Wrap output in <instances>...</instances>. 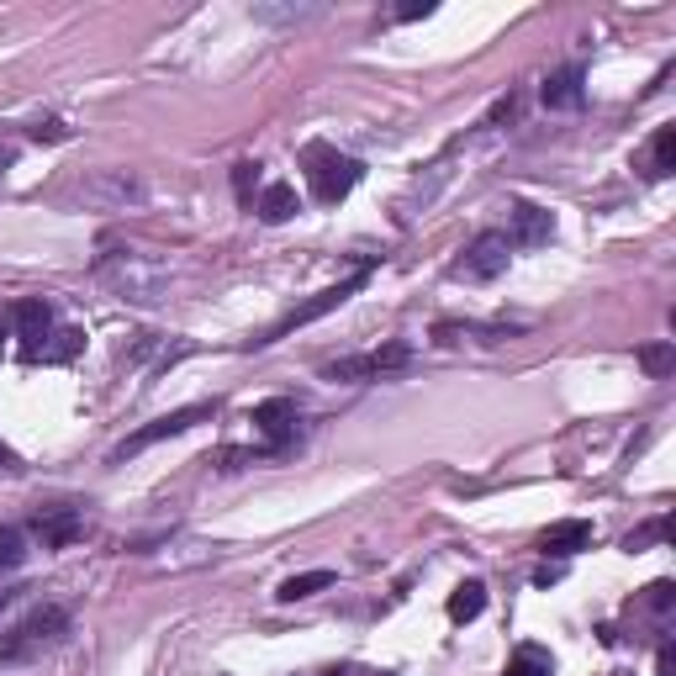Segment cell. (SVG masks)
<instances>
[{
	"label": "cell",
	"mask_w": 676,
	"mask_h": 676,
	"mask_svg": "<svg viewBox=\"0 0 676 676\" xmlns=\"http://www.w3.org/2000/svg\"><path fill=\"white\" fill-rule=\"evenodd\" d=\"M513 117H518V96H507V101L492 106V127H497V122H513Z\"/></svg>",
	"instance_id": "obj_32"
},
{
	"label": "cell",
	"mask_w": 676,
	"mask_h": 676,
	"mask_svg": "<svg viewBox=\"0 0 676 676\" xmlns=\"http://www.w3.org/2000/svg\"><path fill=\"white\" fill-rule=\"evenodd\" d=\"M365 280H370V275L360 270V275L338 280V286H328V291H317V296H312V302H302V307H291V312H286V317H280V323H275V328H270L265 338H254V349H265V344H275V338H286L291 328H307V323H317V317H328V312H338V307H344V302H349V296H354V291H360V286H365Z\"/></svg>",
	"instance_id": "obj_3"
},
{
	"label": "cell",
	"mask_w": 676,
	"mask_h": 676,
	"mask_svg": "<svg viewBox=\"0 0 676 676\" xmlns=\"http://www.w3.org/2000/svg\"><path fill=\"white\" fill-rule=\"evenodd\" d=\"M254 455H249V449H217V465H222V471H238V465H249Z\"/></svg>",
	"instance_id": "obj_30"
},
{
	"label": "cell",
	"mask_w": 676,
	"mask_h": 676,
	"mask_svg": "<svg viewBox=\"0 0 676 676\" xmlns=\"http://www.w3.org/2000/svg\"><path fill=\"white\" fill-rule=\"evenodd\" d=\"M507 254H513V243H507V233H481L471 249L460 254L455 275L460 280H497L507 270Z\"/></svg>",
	"instance_id": "obj_6"
},
{
	"label": "cell",
	"mask_w": 676,
	"mask_h": 676,
	"mask_svg": "<svg viewBox=\"0 0 676 676\" xmlns=\"http://www.w3.org/2000/svg\"><path fill=\"white\" fill-rule=\"evenodd\" d=\"M254 169H259V164H238V169H233V185H238V196H243V201H249V185H254Z\"/></svg>",
	"instance_id": "obj_31"
},
{
	"label": "cell",
	"mask_w": 676,
	"mask_h": 676,
	"mask_svg": "<svg viewBox=\"0 0 676 676\" xmlns=\"http://www.w3.org/2000/svg\"><path fill=\"white\" fill-rule=\"evenodd\" d=\"M666 534H671V523H666V518H655V523H645V529H634V534L624 539V550H645V544L666 539Z\"/></svg>",
	"instance_id": "obj_26"
},
{
	"label": "cell",
	"mask_w": 676,
	"mask_h": 676,
	"mask_svg": "<svg viewBox=\"0 0 676 676\" xmlns=\"http://www.w3.org/2000/svg\"><path fill=\"white\" fill-rule=\"evenodd\" d=\"M655 671H661V676H676V650H671V645H661V655H655Z\"/></svg>",
	"instance_id": "obj_33"
},
{
	"label": "cell",
	"mask_w": 676,
	"mask_h": 676,
	"mask_svg": "<svg viewBox=\"0 0 676 676\" xmlns=\"http://www.w3.org/2000/svg\"><path fill=\"white\" fill-rule=\"evenodd\" d=\"M254 212L265 217V222H291L296 212H302V196H296V185L275 180V185H265V196H259Z\"/></svg>",
	"instance_id": "obj_11"
},
{
	"label": "cell",
	"mask_w": 676,
	"mask_h": 676,
	"mask_svg": "<svg viewBox=\"0 0 676 676\" xmlns=\"http://www.w3.org/2000/svg\"><path fill=\"white\" fill-rule=\"evenodd\" d=\"M53 338H59V344H32V349H27V360H32V365H37V360H69V354L85 344V333H74V328L53 333Z\"/></svg>",
	"instance_id": "obj_21"
},
{
	"label": "cell",
	"mask_w": 676,
	"mask_h": 676,
	"mask_svg": "<svg viewBox=\"0 0 676 676\" xmlns=\"http://www.w3.org/2000/svg\"><path fill=\"white\" fill-rule=\"evenodd\" d=\"M307 16H317L312 6H254V22H286V27H296V22H307Z\"/></svg>",
	"instance_id": "obj_24"
},
{
	"label": "cell",
	"mask_w": 676,
	"mask_h": 676,
	"mask_svg": "<svg viewBox=\"0 0 676 676\" xmlns=\"http://www.w3.org/2000/svg\"><path fill=\"white\" fill-rule=\"evenodd\" d=\"M555 238V217L534 201H513V238L507 243H523V249H539V243Z\"/></svg>",
	"instance_id": "obj_8"
},
{
	"label": "cell",
	"mask_w": 676,
	"mask_h": 676,
	"mask_svg": "<svg viewBox=\"0 0 676 676\" xmlns=\"http://www.w3.org/2000/svg\"><path fill=\"white\" fill-rule=\"evenodd\" d=\"M0 164H6V154H0Z\"/></svg>",
	"instance_id": "obj_38"
},
{
	"label": "cell",
	"mask_w": 676,
	"mask_h": 676,
	"mask_svg": "<svg viewBox=\"0 0 676 676\" xmlns=\"http://www.w3.org/2000/svg\"><path fill=\"white\" fill-rule=\"evenodd\" d=\"M0 471H16V455H11L6 444H0Z\"/></svg>",
	"instance_id": "obj_34"
},
{
	"label": "cell",
	"mask_w": 676,
	"mask_h": 676,
	"mask_svg": "<svg viewBox=\"0 0 676 676\" xmlns=\"http://www.w3.org/2000/svg\"><path fill=\"white\" fill-rule=\"evenodd\" d=\"M27 560V534L22 529H0V566L16 571Z\"/></svg>",
	"instance_id": "obj_23"
},
{
	"label": "cell",
	"mask_w": 676,
	"mask_h": 676,
	"mask_svg": "<svg viewBox=\"0 0 676 676\" xmlns=\"http://www.w3.org/2000/svg\"><path fill=\"white\" fill-rule=\"evenodd\" d=\"M249 423H254V434H265V449L270 455H280L291 439H296V407L286 397H275V402H259L249 412Z\"/></svg>",
	"instance_id": "obj_7"
},
{
	"label": "cell",
	"mask_w": 676,
	"mask_h": 676,
	"mask_svg": "<svg viewBox=\"0 0 676 676\" xmlns=\"http://www.w3.org/2000/svg\"><path fill=\"white\" fill-rule=\"evenodd\" d=\"M101 280L117 286L127 302H154L159 286H164V265H148L138 254H106L101 259Z\"/></svg>",
	"instance_id": "obj_2"
},
{
	"label": "cell",
	"mask_w": 676,
	"mask_h": 676,
	"mask_svg": "<svg viewBox=\"0 0 676 676\" xmlns=\"http://www.w3.org/2000/svg\"><path fill=\"white\" fill-rule=\"evenodd\" d=\"M32 534L43 539V550H69V544L85 534V523H80V513H69V507H59V513H37Z\"/></svg>",
	"instance_id": "obj_9"
},
{
	"label": "cell",
	"mask_w": 676,
	"mask_h": 676,
	"mask_svg": "<svg viewBox=\"0 0 676 676\" xmlns=\"http://www.w3.org/2000/svg\"><path fill=\"white\" fill-rule=\"evenodd\" d=\"M328 676H349V671H328Z\"/></svg>",
	"instance_id": "obj_37"
},
{
	"label": "cell",
	"mask_w": 676,
	"mask_h": 676,
	"mask_svg": "<svg viewBox=\"0 0 676 676\" xmlns=\"http://www.w3.org/2000/svg\"><path fill=\"white\" fill-rule=\"evenodd\" d=\"M6 603H11V592H0V608H6Z\"/></svg>",
	"instance_id": "obj_36"
},
{
	"label": "cell",
	"mask_w": 676,
	"mask_h": 676,
	"mask_svg": "<svg viewBox=\"0 0 676 676\" xmlns=\"http://www.w3.org/2000/svg\"><path fill=\"white\" fill-rule=\"evenodd\" d=\"M507 676H555V661H550V650L523 645L513 661H507Z\"/></svg>",
	"instance_id": "obj_19"
},
{
	"label": "cell",
	"mask_w": 676,
	"mask_h": 676,
	"mask_svg": "<svg viewBox=\"0 0 676 676\" xmlns=\"http://www.w3.org/2000/svg\"><path fill=\"white\" fill-rule=\"evenodd\" d=\"M676 169V127H661V133L650 138V154H645V175L666 180Z\"/></svg>",
	"instance_id": "obj_16"
},
{
	"label": "cell",
	"mask_w": 676,
	"mask_h": 676,
	"mask_svg": "<svg viewBox=\"0 0 676 676\" xmlns=\"http://www.w3.org/2000/svg\"><path fill=\"white\" fill-rule=\"evenodd\" d=\"M407 360H412V349H407V344H386V349H375V354H370V370H375V375H386V370H402Z\"/></svg>",
	"instance_id": "obj_25"
},
{
	"label": "cell",
	"mask_w": 676,
	"mask_h": 676,
	"mask_svg": "<svg viewBox=\"0 0 676 676\" xmlns=\"http://www.w3.org/2000/svg\"><path fill=\"white\" fill-rule=\"evenodd\" d=\"M365 175V164L360 159H344V154H333L328 143H312L307 148V180H312V196L333 206V201H344L354 185H360Z\"/></svg>",
	"instance_id": "obj_1"
},
{
	"label": "cell",
	"mask_w": 676,
	"mask_h": 676,
	"mask_svg": "<svg viewBox=\"0 0 676 676\" xmlns=\"http://www.w3.org/2000/svg\"><path fill=\"white\" fill-rule=\"evenodd\" d=\"M423 16H434V0H407L397 11V22H423Z\"/></svg>",
	"instance_id": "obj_29"
},
{
	"label": "cell",
	"mask_w": 676,
	"mask_h": 676,
	"mask_svg": "<svg viewBox=\"0 0 676 676\" xmlns=\"http://www.w3.org/2000/svg\"><path fill=\"white\" fill-rule=\"evenodd\" d=\"M22 629L32 634V645L43 650V645H53V640H64V629H69V613H64V608H53V603H48V608H32V613L22 618Z\"/></svg>",
	"instance_id": "obj_12"
},
{
	"label": "cell",
	"mask_w": 676,
	"mask_h": 676,
	"mask_svg": "<svg viewBox=\"0 0 676 676\" xmlns=\"http://www.w3.org/2000/svg\"><path fill=\"white\" fill-rule=\"evenodd\" d=\"M323 375L328 381H365V375H375V370H370V354H349V360H333Z\"/></svg>",
	"instance_id": "obj_22"
},
{
	"label": "cell",
	"mask_w": 676,
	"mask_h": 676,
	"mask_svg": "<svg viewBox=\"0 0 676 676\" xmlns=\"http://www.w3.org/2000/svg\"><path fill=\"white\" fill-rule=\"evenodd\" d=\"M640 370L650 375V381H666V375L676 370V344L671 338H655V344L640 349Z\"/></svg>",
	"instance_id": "obj_18"
},
{
	"label": "cell",
	"mask_w": 676,
	"mask_h": 676,
	"mask_svg": "<svg viewBox=\"0 0 676 676\" xmlns=\"http://www.w3.org/2000/svg\"><path fill=\"white\" fill-rule=\"evenodd\" d=\"M16 333L27 338V349L37 344V338H48V328H53V307L48 302H37V296H27V302H16Z\"/></svg>",
	"instance_id": "obj_13"
},
{
	"label": "cell",
	"mask_w": 676,
	"mask_h": 676,
	"mask_svg": "<svg viewBox=\"0 0 676 676\" xmlns=\"http://www.w3.org/2000/svg\"><path fill=\"white\" fill-rule=\"evenodd\" d=\"M74 196L90 201V206H106V212H127V206L143 201V185H138V175H127V169H101V175H85L74 185Z\"/></svg>",
	"instance_id": "obj_4"
},
{
	"label": "cell",
	"mask_w": 676,
	"mask_h": 676,
	"mask_svg": "<svg viewBox=\"0 0 676 676\" xmlns=\"http://www.w3.org/2000/svg\"><path fill=\"white\" fill-rule=\"evenodd\" d=\"M212 402H196V407H180V412H164V418H154L148 428H138L133 439H122L117 444V460H127V455H143L148 444H159V439H175V434H185V428H196V423H212Z\"/></svg>",
	"instance_id": "obj_5"
},
{
	"label": "cell",
	"mask_w": 676,
	"mask_h": 676,
	"mask_svg": "<svg viewBox=\"0 0 676 676\" xmlns=\"http://www.w3.org/2000/svg\"><path fill=\"white\" fill-rule=\"evenodd\" d=\"M333 587V571H302V576H286L280 581V603H302V597H312V592H328Z\"/></svg>",
	"instance_id": "obj_17"
},
{
	"label": "cell",
	"mask_w": 676,
	"mask_h": 676,
	"mask_svg": "<svg viewBox=\"0 0 676 676\" xmlns=\"http://www.w3.org/2000/svg\"><path fill=\"white\" fill-rule=\"evenodd\" d=\"M481 613H486V587L481 581H460V587L449 592V618H455V624H471Z\"/></svg>",
	"instance_id": "obj_15"
},
{
	"label": "cell",
	"mask_w": 676,
	"mask_h": 676,
	"mask_svg": "<svg viewBox=\"0 0 676 676\" xmlns=\"http://www.w3.org/2000/svg\"><path fill=\"white\" fill-rule=\"evenodd\" d=\"M645 603H650L655 613H666V608L676 603V587H671V581H650V587H645Z\"/></svg>",
	"instance_id": "obj_27"
},
{
	"label": "cell",
	"mask_w": 676,
	"mask_h": 676,
	"mask_svg": "<svg viewBox=\"0 0 676 676\" xmlns=\"http://www.w3.org/2000/svg\"><path fill=\"white\" fill-rule=\"evenodd\" d=\"M32 655H37V645H32V634L22 624L0 634V666H22V661H32Z\"/></svg>",
	"instance_id": "obj_20"
},
{
	"label": "cell",
	"mask_w": 676,
	"mask_h": 676,
	"mask_svg": "<svg viewBox=\"0 0 676 676\" xmlns=\"http://www.w3.org/2000/svg\"><path fill=\"white\" fill-rule=\"evenodd\" d=\"M0 354H6V328H0Z\"/></svg>",
	"instance_id": "obj_35"
},
{
	"label": "cell",
	"mask_w": 676,
	"mask_h": 676,
	"mask_svg": "<svg viewBox=\"0 0 676 676\" xmlns=\"http://www.w3.org/2000/svg\"><path fill=\"white\" fill-rule=\"evenodd\" d=\"M539 96H544V106H581V69H555L550 74V80H544V90H539Z\"/></svg>",
	"instance_id": "obj_14"
},
{
	"label": "cell",
	"mask_w": 676,
	"mask_h": 676,
	"mask_svg": "<svg viewBox=\"0 0 676 676\" xmlns=\"http://www.w3.org/2000/svg\"><path fill=\"white\" fill-rule=\"evenodd\" d=\"M539 544H544V555H576V550H587V544H592V523H587V518L550 523Z\"/></svg>",
	"instance_id": "obj_10"
},
{
	"label": "cell",
	"mask_w": 676,
	"mask_h": 676,
	"mask_svg": "<svg viewBox=\"0 0 676 676\" xmlns=\"http://www.w3.org/2000/svg\"><path fill=\"white\" fill-rule=\"evenodd\" d=\"M32 138H37V143H64V138H69V127H64V122H37V127H32Z\"/></svg>",
	"instance_id": "obj_28"
}]
</instances>
